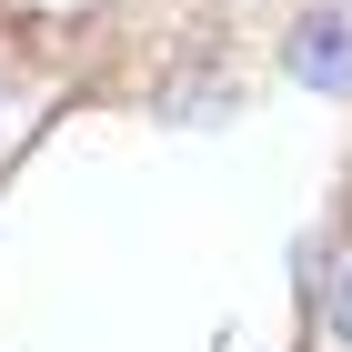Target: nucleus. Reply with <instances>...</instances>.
<instances>
[{"label":"nucleus","instance_id":"obj_1","mask_svg":"<svg viewBox=\"0 0 352 352\" xmlns=\"http://www.w3.org/2000/svg\"><path fill=\"white\" fill-rule=\"evenodd\" d=\"M282 71H292L302 91H332V101H342L352 91V10H302L292 41H282Z\"/></svg>","mask_w":352,"mask_h":352},{"label":"nucleus","instance_id":"obj_2","mask_svg":"<svg viewBox=\"0 0 352 352\" xmlns=\"http://www.w3.org/2000/svg\"><path fill=\"white\" fill-rule=\"evenodd\" d=\"M332 332L352 342V262H342V292H332Z\"/></svg>","mask_w":352,"mask_h":352}]
</instances>
